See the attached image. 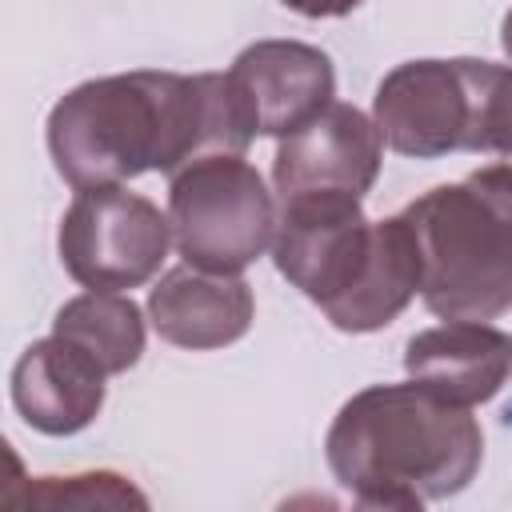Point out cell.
I'll use <instances>...</instances> for the list:
<instances>
[{
	"mask_svg": "<svg viewBox=\"0 0 512 512\" xmlns=\"http://www.w3.org/2000/svg\"><path fill=\"white\" fill-rule=\"evenodd\" d=\"M420 244V296L440 320L512 312V160L436 184L400 212Z\"/></svg>",
	"mask_w": 512,
	"mask_h": 512,
	"instance_id": "277c9868",
	"label": "cell"
},
{
	"mask_svg": "<svg viewBox=\"0 0 512 512\" xmlns=\"http://www.w3.org/2000/svg\"><path fill=\"white\" fill-rule=\"evenodd\" d=\"M248 116L228 72H116L64 92L48 112V156L80 192L144 172L176 176L204 156H244Z\"/></svg>",
	"mask_w": 512,
	"mask_h": 512,
	"instance_id": "6da1fadb",
	"label": "cell"
},
{
	"mask_svg": "<svg viewBox=\"0 0 512 512\" xmlns=\"http://www.w3.org/2000/svg\"><path fill=\"white\" fill-rule=\"evenodd\" d=\"M232 92L256 136H292L312 124L336 96L328 52L304 40H256L228 68Z\"/></svg>",
	"mask_w": 512,
	"mask_h": 512,
	"instance_id": "ba28073f",
	"label": "cell"
},
{
	"mask_svg": "<svg viewBox=\"0 0 512 512\" xmlns=\"http://www.w3.org/2000/svg\"><path fill=\"white\" fill-rule=\"evenodd\" d=\"M384 140L376 120H368L356 104L332 100L312 124L284 136L272 160V184L280 200L308 192H348L368 196L380 176Z\"/></svg>",
	"mask_w": 512,
	"mask_h": 512,
	"instance_id": "9c48e42d",
	"label": "cell"
},
{
	"mask_svg": "<svg viewBox=\"0 0 512 512\" xmlns=\"http://www.w3.org/2000/svg\"><path fill=\"white\" fill-rule=\"evenodd\" d=\"M276 272L300 288L332 328L376 332L420 292V244L408 220H368L360 196L308 192L280 200L272 240Z\"/></svg>",
	"mask_w": 512,
	"mask_h": 512,
	"instance_id": "3957f363",
	"label": "cell"
},
{
	"mask_svg": "<svg viewBox=\"0 0 512 512\" xmlns=\"http://www.w3.org/2000/svg\"><path fill=\"white\" fill-rule=\"evenodd\" d=\"M288 12H300L308 20H332V16H348L356 12L364 0H280Z\"/></svg>",
	"mask_w": 512,
	"mask_h": 512,
	"instance_id": "2e32d148",
	"label": "cell"
},
{
	"mask_svg": "<svg viewBox=\"0 0 512 512\" xmlns=\"http://www.w3.org/2000/svg\"><path fill=\"white\" fill-rule=\"evenodd\" d=\"M492 152H496V156H512V64H504V72H500V88H496V108H492Z\"/></svg>",
	"mask_w": 512,
	"mask_h": 512,
	"instance_id": "9a60e30c",
	"label": "cell"
},
{
	"mask_svg": "<svg viewBox=\"0 0 512 512\" xmlns=\"http://www.w3.org/2000/svg\"><path fill=\"white\" fill-rule=\"evenodd\" d=\"M8 508H148V496L120 472L80 476H36L24 496L4 500Z\"/></svg>",
	"mask_w": 512,
	"mask_h": 512,
	"instance_id": "5bb4252c",
	"label": "cell"
},
{
	"mask_svg": "<svg viewBox=\"0 0 512 512\" xmlns=\"http://www.w3.org/2000/svg\"><path fill=\"white\" fill-rule=\"evenodd\" d=\"M108 372L64 336L32 340L12 364V404L20 420L44 436L84 432L108 396Z\"/></svg>",
	"mask_w": 512,
	"mask_h": 512,
	"instance_id": "30bf717a",
	"label": "cell"
},
{
	"mask_svg": "<svg viewBox=\"0 0 512 512\" xmlns=\"http://www.w3.org/2000/svg\"><path fill=\"white\" fill-rule=\"evenodd\" d=\"M52 332L80 344L88 356H96V364L108 376L136 368L144 356V316H140L136 300L124 292H92L88 288L84 296H72L56 312Z\"/></svg>",
	"mask_w": 512,
	"mask_h": 512,
	"instance_id": "4fadbf2b",
	"label": "cell"
},
{
	"mask_svg": "<svg viewBox=\"0 0 512 512\" xmlns=\"http://www.w3.org/2000/svg\"><path fill=\"white\" fill-rule=\"evenodd\" d=\"M172 244L184 264L240 276L276 240V200L244 156H204L168 180Z\"/></svg>",
	"mask_w": 512,
	"mask_h": 512,
	"instance_id": "5b68a950",
	"label": "cell"
},
{
	"mask_svg": "<svg viewBox=\"0 0 512 512\" xmlns=\"http://www.w3.org/2000/svg\"><path fill=\"white\" fill-rule=\"evenodd\" d=\"M324 460L360 508L416 512L476 480L484 432L472 408L416 380L368 384L332 416Z\"/></svg>",
	"mask_w": 512,
	"mask_h": 512,
	"instance_id": "7a4b0ae2",
	"label": "cell"
},
{
	"mask_svg": "<svg viewBox=\"0 0 512 512\" xmlns=\"http://www.w3.org/2000/svg\"><path fill=\"white\" fill-rule=\"evenodd\" d=\"M500 44H504V52H508V60H512V8H508V16H504V24H500Z\"/></svg>",
	"mask_w": 512,
	"mask_h": 512,
	"instance_id": "e0dca14e",
	"label": "cell"
},
{
	"mask_svg": "<svg viewBox=\"0 0 512 512\" xmlns=\"http://www.w3.org/2000/svg\"><path fill=\"white\" fill-rule=\"evenodd\" d=\"M256 316V296L244 276L204 272L180 264L148 292V320L164 344L188 352H212L236 344Z\"/></svg>",
	"mask_w": 512,
	"mask_h": 512,
	"instance_id": "8fae6325",
	"label": "cell"
},
{
	"mask_svg": "<svg viewBox=\"0 0 512 512\" xmlns=\"http://www.w3.org/2000/svg\"><path fill=\"white\" fill-rule=\"evenodd\" d=\"M404 372L436 396L476 408L508 384L512 336L488 320H444L404 344Z\"/></svg>",
	"mask_w": 512,
	"mask_h": 512,
	"instance_id": "7c38bea8",
	"label": "cell"
},
{
	"mask_svg": "<svg viewBox=\"0 0 512 512\" xmlns=\"http://www.w3.org/2000/svg\"><path fill=\"white\" fill-rule=\"evenodd\" d=\"M492 60H404L372 96V120L384 148L436 160L448 152H480L484 84Z\"/></svg>",
	"mask_w": 512,
	"mask_h": 512,
	"instance_id": "8992f818",
	"label": "cell"
},
{
	"mask_svg": "<svg viewBox=\"0 0 512 512\" xmlns=\"http://www.w3.org/2000/svg\"><path fill=\"white\" fill-rule=\"evenodd\" d=\"M168 244V212L120 184L80 188L56 228L64 272L92 292H132L148 284L168 256Z\"/></svg>",
	"mask_w": 512,
	"mask_h": 512,
	"instance_id": "52a82bcc",
	"label": "cell"
}]
</instances>
